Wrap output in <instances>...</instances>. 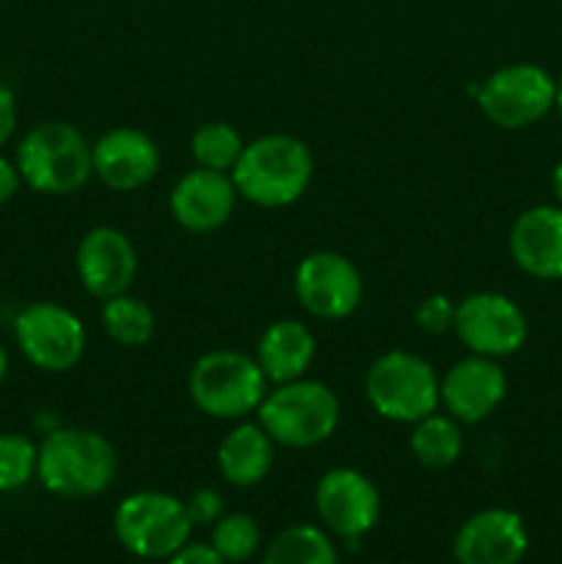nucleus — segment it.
Instances as JSON below:
<instances>
[{
  "label": "nucleus",
  "instance_id": "22",
  "mask_svg": "<svg viewBox=\"0 0 562 564\" xmlns=\"http://www.w3.org/2000/svg\"><path fill=\"white\" fill-rule=\"evenodd\" d=\"M262 564H339L328 534L317 527H290L273 538Z\"/></svg>",
  "mask_w": 562,
  "mask_h": 564
},
{
  "label": "nucleus",
  "instance_id": "2",
  "mask_svg": "<svg viewBox=\"0 0 562 564\" xmlns=\"http://www.w3.org/2000/svg\"><path fill=\"white\" fill-rule=\"evenodd\" d=\"M314 160L306 143L287 132H273L246 143L231 169L237 196L259 207H287L306 193Z\"/></svg>",
  "mask_w": 562,
  "mask_h": 564
},
{
  "label": "nucleus",
  "instance_id": "30",
  "mask_svg": "<svg viewBox=\"0 0 562 564\" xmlns=\"http://www.w3.org/2000/svg\"><path fill=\"white\" fill-rule=\"evenodd\" d=\"M17 130V97L6 83H0V149L11 141Z\"/></svg>",
  "mask_w": 562,
  "mask_h": 564
},
{
  "label": "nucleus",
  "instance_id": "34",
  "mask_svg": "<svg viewBox=\"0 0 562 564\" xmlns=\"http://www.w3.org/2000/svg\"><path fill=\"white\" fill-rule=\"evenodd\" d=\"M554 108H556V113H560V119H562V75L556 77V94H554Z\"/></svg>",
  "mask_w": 562,
  "mask_h": 564
},
{
  "label": "nucleus",
  "instance_id": "16",
  "mask_svg": "<svg viewBox=\"0 0 562 564\" xmlns=\"http://www.w3.org/2000/svg\"><path fill=\"white\" fill-rule=\"evenodd\" d=\"M171 215L182 229L193 235H209L231 218L237 204V187L231 174L209 169H193L176 180L171 191Z\"/></svg>",
  "mask_w": 562,
  "mask_h": 564
},
{
  "label": "nucleus",
  "instance_id": "12",
  "mask_svg": "<svg viewBox=\"0 0 562 564\" xmlns=\"http://www.w3.org/2000/svg\"><path fill=\"white\" fill-rule=\"evenodd\" d=\"M314 507L325 529L345 540L372 532L380 518V494L356 468H331L314 488Z\"/></svg>",
  "mask_w": 562,
  "mask_h": 564
},
{
  "label": "nucleus",
  "instance_id": "33",
  "mask_svg": "<svg viewBox=\"0 0 562 564\" xmlns=\"http://www.w3.org/2000/svg\"><path fill=\"white\" fill-rule=\"evenodd\" d=\"M6 372H9V352H6V347L0 345V383L6 380Z\"/></svg>",
  "mask_w": 562,
  "mask_h": 564
},
{
  "label": "nucleus",
  "instance_id": "3",
  "mask_svg": "<svg viewBox=\"0 0 562 564\" xmlns=\"http://www.w3.org/2000/svg\"><path fill=\"white\" fill-rule=\"evenodd\" d=\"M17 171L31 191L72 196L94 176L91 143L69 121H44L17 147Z\"/></svg>",
  "mask_w": 562,
  "mask_h": 564
},
{
  "label": "nucleus",
  "instance_id": "32",
  "mask_svg": "<svg viewBox=\"0 0 562 564\" xmlns=\"http://www.w3.org/2000/svg\"><path fill=\"white\" fill-rule=\"evenodd\" d=\"M551 187H554L556 204H560V207H562V160L554 165V174H551Z\"/></svg>",
  "mask_w": 562,
  "mask_h": 564
},
{
  "label": "nucleus",
  "instance_id": "7",
  "mask_svg": "<svg viewBox=\"0 0 562 564\" xmlns=\"http://www.w3.org/2000/svg\"><path fill=\"white\" fill-rule=\"evenodd\" d=\"M193 521L185 501L160 490L127 496L114 516L116 540L143 560H169L191 538Z\"/></svg>",
  "mask_w": 562,
  "mask_h": 564
},
{
  "label": "nucleus",
  "instance_id": "10",
  "mask_svg": "<svg viewBox=\"0 0 562 564\" xmlns=\"http://www.w3.org/2000/svg\"><path fill=\"white\" fill-rule=\"evenodd\" d=\"M452 330L472 356L499 361V358L516 356L527 345L529 323L512 297L499 295V292H474L457 303Z\"/></svg>",
  "mask_w": 562,
  "mask_h": 564
},
{
  "label": "nucleus",
  "instance_id": "8",
  "mask_svg": "<svg viewBox=\"0 0 562 564\" xmlns=\"http://www.w3.org/2000/svg\"><path fill=\"white\" fill-rule=\"evenodd\" d=\"M556 80L538 64H510L485 77L477 105L501 130H523L554 110Z\"/></svg>",
  "mask_w": 562,
  "mask_h": 564
},
{
  "label": "nucleus",
  "instance_id": "6",
  "mask_svg": "<svg viewBox=\"0 0 562 564\" xmlns=\"http://www.w3.org/2000/svg\"><path fill=\"white\" fill-rule=\"evenodd\" d=\"M364 391L378 416L413 424L441 405V378L422 356L389 350L369 367Z\"/></svg>",
  "mask_w": 562,
  "mask_h": 564
},
{
  "label": "nucleus",
  "instance_id": "24",
  "mask_svg": "<svg viewBox=\"0 0 562 564\" xmlns=\"http://www.w3.org/2000/svg\"><path fill=\"white\" fill-rule=\"evenodd\" d=\"M242 149L246 143H242L240 132L226 121H207L191 138V154L198 169L224 171V174H231Z\"/></svg>",
  "mask_w": 562,
  "mask_h": 564
},
{
  "label": "nucleus",
  "instance_id": "18",
  "mask_svg": "<svg viewBox=\"0 0 562 564\" xmlns=\"http://www.w3.org/2000/svg\"><path fill=\"white\" fill-rule=\"evenodd\" d=\"M510 257L527 275L540 281L562 279V207L538 204L512 220Z\"/></svg>",
  "mask_w": 562,
  "mask_h": 564
},
{
  "label": "nucleus",
  "instance_id": "28",
  "mask_svg": "<svg viewBox=\"0 0 562 564\" xmlns=\"http://www.w3.org/2000/svg\"><path fill=\"white\" fill-rule=\"evenodd\" d=\"M187 516H191L193 523H215L220 516H224V499H220L218 490L213 488H198L191 499L185 501Z\"/></svg>",
  "mask_w": 562,
  "mask_h": 564
},
{
  "label": "nucleus",
  "instance_id": "5",
  "mask_svg": "<svg viewBox=\"0 0 562 564\" xmlns=\"http://www.w3.org/2000/svg\"><path fill=\"white\" fill-rule=\"evenodd\" d=\"M193 405L213 419H242L259 411L268 378L257 358L237 350H209L191 367L187 378Z\"/></svg>",
  "mask_w": 562,
  "mask_h": 564
},
{
  "label": "nucleus",
  "instance_id": "23",
  "mask_svg": "<svg viewBox=\"0 0 562 564\" xmlns=\"http://www.w3.org/2000/svg\"><path fill=\"white\" fill-rule=\"evenodd\" d=\"M102 328L116 345L141 347L154 334V312L141 297H132L130 292L102 301Z\"/></svg>",
  "mask_w": 562,
  "mask_h": 564
},
{
  "label": "nucleus",
  "instance_id": "25",
  "mask_svg": "<svg viewBox=\"0 0 562 564\" xmlns=\"http://www.w3.org/2000/svg\"><path fill=\"white\" fill-rule=\"evenodd\" d=\"M39 446L22 433H0V494L20 490L36 477Z\"/></svg>",
  "mask_w": 562,
  "mask_h": 564
},
{
  "label": "nucleus",
  "instance_id": "20",
  "mask_svg": "<svg viewBox=\"0 0 562 564\" xmlns=\"http://www.w3.org/2000/svg\"><path fill=\"white\" fill-rule=\"evenodd\" d=\"M273 466V438L259 422H242L226 433L218 446L220 477L237 488H251L268 477Z\"/></svg>",
  "mask_w": 562,
  "mask_h": 564
},
{
  "label": "nucleus",
  "instance_id": "11",
  "mask_svg": "<svg viewBox=\"0 0 562 564\" xmlns=\"http://www.w3.org/2000/svg\"><path fill=\"white\" fill-rule=\"evenodd\" d=\"M295 297L312 317L345 319L364 297V281L356 264L336 251H314L295 268Z\"/></svg>",
  "mask_w": 562,
  "mask_h": 564
},
{
  "label": "nucleus",
  "instance_id": "26",
  "mask_svg": "<svg viewBox=\"0 0 562 564\" xmlns=\"http://www.w3.org/2000/svg\"><path fill=\"white\" fill-rule=\"evenodd\" d=\"M259 540H262V532H259L257 521L246 512H235V516H220L215 521L209 545L218 551L224 562H246L257 554Z\"/></svg>",
  "mask_w": 562,
  "mask_h": 564
},
{
  "label": "nucleus",
  "instance_id": "27",
  "mask_svg": "<svg viewBox=\"0 0 562 564\" xmlns=\"http://www.w3.org/2000/svg\"><path fill=\"white\" fill-rule=\"evenodd\" d=\"M455 308L457 306L446 295H430L419 303L413 317H417L419 328L428 330V334H444L455 325Z\"/></svg>",
  "mask_w": 562,
  "mask_h": 564
},
{
  "label": "nucleus",
  "instance_id": "14",
  "mask_svg": "<svg viewBox=\"0 0 562 564\" xmlns=\"http://www.w3.org/2000/svg\"><path fill=\"white\" fill-rule=\"evenodd\" d=\"M507 397V375L494 358L468 356L452 364L441 378V405L455 422L477 424Z\"/></svg>",
  "mask_w": 562,
  "mask_h": 564
},
{
  "label": "nucleus",
  "instance_id": "17",
  "mask_svg": "<svg viewBox=\"0 0 562 564\" xmlns=\"http://www.w3.org/2000/svg\"><path fill=\"white\" fill-rule=\"evenodd\" d=\"M527 549L521 516L501 507L477 512L455 534V560L461 564H518Z\"/></svg>",
  "mask_w": 562,
  "mask_h": 564
},
{
  "label": "nucleus",
  "instance_id": "9",
  "mask_svg": "<svg viewBox=\"0 0 562 564\" xmlns=\"http://www.w3.org/2000/svg\"><path fill=\"white\" fill-rule=\"evenodd\" d=\"M14 339L22 356L42 372H69L86 352L80 317L53 301H36L14 319Z\"/></svg>",
  "mask_w": 562,
  "mask_h": 564
},
{
  "label": "nucleus",
  "instance_id": "29",
  "mask_svg": "<svg viewBox=\"0 0 562 564\" xmlns=\"http://www.w3.org/2000/svg\"><path fill=\"white\" fill-rule=\"evenodd\" d=\"M169 564H226L213 545L185 543L176 554L169 556Z\"/></svg>",
  "mask_w": 562,
  "mask_h": 564
},
{
  "label": "nucleus",
  "instance_id": "13",
  "mask_svg": "<svg viewBox=\"0 0 562 564\" xmlns=\"http://www.w3.org/2000/svg\"><path fill=\"white\" fill-rule=\"evenodd\" d=\"M77 279L88 295L108 301V297L130 292L138 273L136 246L125 231L114 226H94L77 242L75 253Z\"/></svg>",
  "mask_w": 562,
  "mask_h": 564
},
{
  "label": "nucleus",
  "instance_id": "21",
  "mask_svg": "<svg viewBox=\"0 0 562 564\" xmlns=\"http://www.w3.org/2000/svg\"><path fill=\"white\" fill-rule=\"evenodd\" d=\"M411 452L422 466L428 468H450L457 463L463 452V433L461 422L450 413H430V416L413 422L411 433Z\"/></svg>",
  "mask_w": 562,
  "mask_h": 564
},
{
  "label": "nucleus",
  "instance_id": "19",
  "mask_svg": "<svg viewBox=\"0 0 562 564\" xmlns=\"http://www.w3.org/2000/svg\"><path fill=\"white\" fill-rule=\"evenodd\" d=\"M314 336L298 319H275L257 341V364L270 383H290L306 375L314 361Z\"/></svg>",
  "mask_w": 562,
  "mask_h": 564
},
{
  "label": "nucleus",
  "instance_id": "31",
  "mask_svg": "<svg viewBox=\"0 0 562 564\" xmlns=\"http://www.w3.org/2000/svg\"><path fill=\"white\" fill-rule=\"evenodd\" d=\"M20 185L22 176L20 171H17V163H11L9 158L0 154V204L11 202V198L17 196V191H20Z\"/></svg>",
  "mask_w": 562,
  "mask_h": 564
},
{
  "label": "nucleus",
  "instance_id": "4",
  "mask_svg": "<svg viewBox=\"0 0 562 564\" xmlns=\"http://www.w3.org/2000/svg\"><path fill=\"white\" fill-rule=\"evenodd\" d=\"M259 424L287 449H309L339 427V400L320 380L298 378L268 391L259 405Z\"/></svg>",
  "mask_w": 562,
  "mask_h": 564
},
{
  "label": "nucleus",
  "instance_id": "15",
  "mask_svg": "<svg viewBox=\"0 0 562 564\" xmlns=\"http://www.w3.org/2000/svg\"><path fill=\"white\" fill-rule=\"evenodd\" d=\"M94 176L116 193L149 185L160 171V149L136 127H116L91 147Z\"/></svg>",
  "mask_w": 562,
  "mask_h": 564
},
{
  "label": "nucleus",
  "instance_id": "1",
  "mask_svg": "<svg viewBox=\"0 0 562 564\" xmlns=\"http://www.w3.org/2000/svg\"><path fill=\"white\" fill-rule=\"evenodd\" d=\"M36 477L50 494L88 499L114 482L116 452L97 430L55 427L39 444Z\"/></svg>",
  "mask_w": 562,
  "mask_h": 564
}]
</instances>
